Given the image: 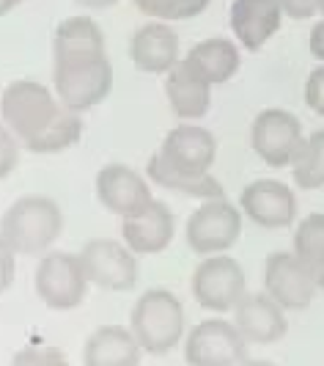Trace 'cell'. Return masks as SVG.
<instances>
[{"label": "cell", "mask_w": 324, "mask_h": 366, "mask_svg": "<svg viewBox=\"0 0 324 366\" xmlns=\"http://www.w3.org/2000/svg\"><path fill=\"white\" fill-rule=\"evenodd\" d=\"M64 226L58 204L47 196H22L0 218V239L17 257H41Z\"/></svg>", "instance_id": "obj_1"}, {"label": "cell", "mask_w": 324, "mask_h": 366, "mask_svg": "<svg viewBox=\"0 0 324 366\" xmlns=\"http://www.w3.org/2000/svg\"><path fill=\"white\" fill-rule=\"evenodd\" d=\"M129 330L143 352L165 355L176 347L187 330L184 306L171 290H148L138 297L129 314Z\"/></svg>", "instance_id": "obj_2"}, {"label": "cell", "mask_w": 324, "mask_h": 366, "mask_svg": "<svg viewBox=\"0 0 324 366\" xmlns=\"http://www.w3.org/2000/svg\"><path fill=\"white\" fill-rule=\"evenodd\" d=\"M61 108H64L61 99H55L53 92L36 80H14L11 86H6L3 99H0L3 124L22 144L34 141L41 129L50 127Z\"/></svg>", "instance_id": "obj_3"}, {"label": "cell", "mask_w": 324, "mask_h": 366, "mask_svg": "<svg viewBox=\"0 0 324 366\" xmlns=\"http://www.w3.org/2000/svg\"><path fill=\"white\" fill-rule=\"evenodd\" d=\"M55 94L61 105L74 113L91 110L99 105L113 89V66L108 55H88L77 61H64L55 64Z\"/></svg>", "instance_id": "obj_4"}, {"label": "cell", "mask_w": 324, "mask_h": 366, "mask_svg": "<svg viewBox=\"0 0 324 366\" xmlns=\"http://www.w3.org/2000/svg\"><path fill=\"white\" fill-rule=\"evenodd\" d=\"M305 132L294 113L283 108L261 110L250 127V147L270 168H288L297 163L305 147Z\"/></svg>", "instance_id": "obj_5"}, {"label": "cell", "mask_w": 324, "mask_h": 366, "mask_svg": "<svg viewBox=\"0 0 324 366\" xmlns=\"http://www.w3.org/2000/svg\"><path fill=\"white\" fill-rule=\"evenodd\" d=\"M193 295L209 312H234L239 300L248 295V275L236 259L226 254L206 257L193 273Z\"/></svg>", "instance_id": "obj_6"}, {"label": "cell", "mask_w": 324, "mask_h": 366, "mask_svg": "<svg viewBox=\"0 0 324 366\" xmlns=\"http://www.w3.org/2000/svg\"><path fill=\"white\" fill-rule=\"evenodd\" d=\"M184 234H187V245L201 257L226 254L242 234V209H236L223 196L201 202V207L187 220Z\"/></svg>", "instance_id": "obj_7"}, {"label": "cell", "mask_w": 324, "mask_h": 366, "mask_svg": "<svg viewBox=\"0 0 324 366\" xmlns=\"http://www.w3.org/2000/svg\"><path fill=\"white\" fill-rule=\"evenodd\" d=\"M184 358L190 366H245L248 339L228 320H203L187 333Z\"/></svg>", "instance_id": "obj_8"}, {"label": "cell", "mask_w": 324, "mask_h": 366, "mask_svg": "<svg viewBox=\"0 0 324 366\" xmlns=\"http://www.w3.org/2000/svg\"><path fill=\"white\" fill-rule=\"evenodd\" d=\"M88 275L80 257L72 254H44L36 267V292L53 312H72L83 303L88 290Z\"/></svg>", "instance_id": "obj_9"}, {"label": "cell", "mask_w": 324, "mask_h": 366, "mask_svg": "<svg viewBox=\"0 0 324 366\" xmlns=\"http://www.w3.org/2000/svg\"><path fill=\"white\" fill-rule=\"evenodd\" d=\"M77 257L83 262L91 284L110 290V292H129V290H135V284L141 278L135 251L116 239H88Z\"/></svg>", "instance_id": "obj_10"}, {"label": "cell", "mask_w": 324, "mask_h": 366, "mask_svg": "<svg viewBox=\"0 0 324 366\" xmlns=\"http://www.w3.org/2000/svg\"><path fill=\"white\" fill-rule=\"evenodd\" d=\"M264 287L272 300L286 312H305L319 292L316 273L294 251H278L267 259Z\"/></svg>", "instance_id": "obj_11"}, {"label": "cell", "mask_w": 324, "mask_h": 366, "mask_svg": "<svg viewBox=\"0 0 324 366\" xmlns=\"http://www.w3.org/2000/svg\"><path fill=\"white\" fill-rule=\"evenodd\" d=\"M239 209L261 229H288L297 220V196L280 179H255L242 190Z\"/></svg>", "instance_id": "obj_12"}, {"label": "cell", "mask_w": 324, "mask_h": 366, "mask_svg": "<svg viewBox=\"0 0 324 366\" xmlns=\"http://www.w3.org/2000/svg\"><path fill=\"white\" fill-rule=\"evenodd\" d=\"M96 196L102 207L121 218H129L154 202L143 177L121 163H110L96 174Z\"/></svg>", "instance_id": "obj_13"}, {"label": "cell", "mask_w": 324, "mask_h": 366, "mask_svg": "<svg viewBox=\"0 0 324 366\" xmlns=\"http://www.w3.org/2000/svg\"><path fill=\"white\" fill-rule=\"evenodd\" d=\"M160 154L184 174L203 177V174H209V168L215 163L217 141L209 129L198 127V124H181L165 135Z\"/></svg>", "instance_id": "obj_14"}, {"label": "cell", "mask_w": 324, "mask_h": 366, "mask_svg": "<svg viewBox=\"0 0 324 366\" xmlns=\"http://www.w3.org/2000/svg\"><path fill=\"white\" fill-rule=\"evenodd\" d=\"M234 325L248 339V345H275L286 336V309L270 295H245L234 309Z\"/></svg>", "instance_id": "obj_15"}, {"label": "cell", "mask_w": 324, "mask_h": 366, "mask_svg": "<svg viewBox=\"0 0 324 366\" xmlns=\"http://www.w3.org/2000/svg\"><path fill=\"white\" fill-rule=\"evenodd\" d=\"M179 34L160 19L138 28L129 44L132 64L146 74H168L179 64Z\"/></svg>", "instance_id": "obj_16"}, {"label": "cell", "mask_w": 324, "mask_h": 366, "mask_svg": "<svg viewBox=\"0 0 324 366\" xmlns=\"http://www.w3.org/2000/svg\"><path fill=\"white\" fill-rule=\"evenodd\" d=\"M283 22L278 0H234L231 3V31L245 50H261Z\"/></svg>", "instance_id": "obj_17"}, {"label": "cell", "mask_w": 324, "mask_h": 366, "mask_svg": "<svg viewBox=\"0 0 324 366\" xmlns=\"http://www.w3.org/2000/svg\"><path fill=\"white\" fill-rule=\"evenodd\" d=\"M121 234L135 254H160L176 234V220L162 202H151L141 212L124 218Z\"/></svg>", "instance_id": "obj_18"}, {"label": "cell", "mask_w": 324, "mask_h": 366, "mask_svg": "<svg viewBox=\"0 0 324 366\" xmlns=\"http://www.w3.org/2000/svg\"><path fill=\"white\" fill-rule=\"evenodd\" d=\"M143 347L132 330L121 325H102L88 336L83 347L86 366H141Z\"/></svg>", "instance_id": "obj_19"}, {"label": "cell", "mask_w": 324, "mask_h": 366, "mask_svg": "<svg viewBox=\"0 0 324 366\" xmlns=\"http://www.w3.org/2000/svg\"><path fill=\"white\" fill-rule=\"evenodd\" d=\"M184 66L193 74H198L203 83L209 86H220V83H228L236 74L242 58L236 50L234 41L228 39H203L196 47H190V53L181 58Z\"/></svg>", "instance_id": "obj_20"}, {"label": "cell", "mask_w": 324, "mask_h": 366, "mask_svg": "<svg viewBox=\"0 0 324 366\" xmlns=\"http://www.w3.org/2000/svg\"><path fill=\"white\" fill-rule=\"evenodd\" d=\"M165 94H168L171 110H173L179 119H187V122L203 119L209 105H212V86L203 83L198 74L190 72V69L184 66V61H179V64L168 72Z\"/></svg>", "instance_id": "obj_21"}, {"label": "cell", "mask_w": 324, "mask_h": 366, "mask_svg": "<svg viewBox=\"0 0 324 366\" xmlns=\"http://www.w3.org/2000/svg\"><path fill=\"white\" fill-rule=\"evenodd\" d=\"M102 53H105V36H102L99 25L91 17H69L58 25L53 41L55 64Z\"/></svg>", "instance_id": "obj_22"}, {"label": "cell", "mask_w": 324, "mask_h": 366, "mask_svg": "<svg viewBox=\"0 0 324 366\" xmlns=\"http://www.w3.org/2000/svg\"><path fill=\"white\" fill-rule=\"evenodd\" d=\"M146 174L151 177V182L165 187V190H176V193H187L193 199H201V202H209V199H220L223 196V187L215 177L203 174V177H196V174H184L179 168L168 163L160 152L151 154V160L146 165Z\"/></svg>", "instance_id": "obj_23"}, {"label": "cell", "mask_w": 324, "mask_h": 366, "mask_svg": "<svg viewBox=\"0 0 324 366\" xmlns=\"http://www.w3.org/2000/svg\"><path fill=\"white\" fill-rule=\"evenodd\" d=\"M80 132H83L80 113L61 108V113L53 119V124L41 129L36 138L28 141L25 147L31 149V152H36V154H55V152H64V149L74 147L80 141Z\"/></svg>", "instance_id": "obj_24"}, {"label": "cell", "mask_w": 324, "mask_h": 366, "mask_svg": "<svg viewBox=\"0 0 324 366\" xmlns=\"http://www.w3.org/2000/svg\"><path fill=\"white\" fill-rule=\"evenodd\" d=\"M291 251L303 259L313 273L324 270V212H313L297 223Z\"/></svg>", "instance_id": "obj_25"}, {"label": "cell", "mask_w": 324, "mask_h": 366, "mask_svg": "<svg viewBox=\"0 0 324 366\" xmlns=\"http://www.w3.org/2000/svg\"><path fill=\"white\" fill-rule=\"evenodd\" d=\"M291 171H294V182L303 190L324 187V127L308 135L305 147L300 152L297 163L291 165Z\"/></svg>", "instance_id": "obj_26"}, {"label": "cell", "mask_w": 324, "mask_h": 366, "mask_svg": "<svg viewBox=\"0 0 324 366\" xmlns=\"http://www.w3.org/2000/svg\"><path fill=\"white\" fill-rule=\"evenodd\" d=\"M212 0H135V6L146 17L160 19V22H179L193 19L209 9Z\"/></svg>", "instance_id": "obj_27"}, {"label": "cell", "mask_w": 324, "mask_h": 366, "mask_svg": "<svg viewBox=\"0 0 324 366\" xmlns=\"http://www.w3.org/2000/svg\"><path fill=\"white\" fill-rule=\"evenodd\" d=\"M11 366H72L66 358H64V352H58L53 347H25L19 350L17 355H14V361Z\"/></svg>", "instance_id": "obj_28"}, {"label": "cell", "mask_w": 324, "mask_h": 366, "mask_svg": "<svg viewBox=\"0 0 324 366\" xmlns=\"http://www.w3.org/2000/svg\"><path fill=\"white\" fill-rule=\"evenodd\" d=\"M19 138L11 132V129L6 127V124H0V179H6L11 171H14V165L19 160Z\"/></svg>", "instance_id": "obj_29"}, {"label": "cell", "mask_w": 324, "mask_h": 366, "mask_svg": "<svg viewBox=\"0 0 324 366\" xmlns=\"http://www.w3.org/2000/svg\"><path fill=\"white\" fill-rule=\"evenodd\" d=\"M305 105L313 113L324 116V64L316 66L305 80Z\"/></svg>", "instance_id": "obj_30"}, {"label": "cell", "mask_w": 324, "mask_h": 366, "mask_svg": "<svg viewBox=\"0 0 324 366\" xmlns=\"http://www.w3.org/2000/svg\"><path fill=\"white\" fill-rule=\"evenodd\" d=\"M278 6L283 11V17L291 19H310L319 11L316 0H278Z\"/></svg>", "instance_id": "obj_31"}, {"label": "cell", "mask_w": 324, "mask_h": 366, "mask_svg": "<svg viewBox=\"0 0 324 366\" xmlns=\"http://www.w3.org/2000/svg\"><path fill=\"white\" fill-rule=\"evenodd\" d=\"M14 251L0 239V292H6L14 281Z\"/></svg>", "instance_id": "obj_32"}, {"label": "cell", "mask_w": 324, "mask_h": 366, "mask_svg": "<svg viewBox=\"0 0 324 366\" xmlns=\"http://www.w3.org/2000/svg\"><path fill=\"white\" fill-rule=\"evenodd\" d=\"M310 55L324 64V17L310 28Z\"/></svg>", "instance_id": "obj_33"}, {"label": "cell", "mask_w": 324, "mask_h": 366, "mask_svg": "<svg viewBox=\"0 0 324 366\" xmlns=\"http://www.w3.org/2000/svg\"><path fill=\"white\" fill-rule=\"evenodd\" d=\"M74 3H80V6H86V9H108L116 0H74Z\"/></svg>", "instance_id": "obj_34"}, {"label": "cell", "mask_w": 324, "mask_h": 366, "mask_svg": "<svg viewBox=\"0 0 324 366\" xmlns=\"http://www.w3.org/2000/svg\"><path fill=\"white\" fill-rule=\"evenodd\" d=\"M17 3H22V0H0V17H6Z\"/></svg>", "instance_id": "obj_35"}, {"label": "cell", "mask_w": 324, "mask_h": 366, "mask_svg": "<svg viewBox=\"0 0 324 366\" xmlns=\"http://www.w3.org/2000/svg\"><path fill=\"white\" fill-rule=\"evenodd\" d=\"M245 366H275L270 361H245Z\"/></svg>", "instance_id": "obj_36"}, {"label": "cell", "mask_w": 324, "mask_h": 366, "mask_svg": "<svg viewBox=\"0 0 324 366\" xmlns=\"http://www.w3.org/2000/svg\"><path fill=\"white\" fill-rule=\"evenodd\" d=\"M316 281H319V290L324 292V270H319V273H316Z\"/></svg>", "instance_id": "obj_37"}, {"label": "cell", "mask_w": 324, "mask_h": 366, "mask_svg": "<svg viewBox=\"0 0 324 366\" xmlns=\"http://www.w3.org/2000/svg\"><path fill=\"white\" fill-rule=\"evenodd\" d=\"M316 6H319V14L324 17V0H316Z\"/></svg>", "instance_id": "obj_38"}]
</instances>
